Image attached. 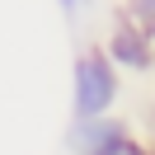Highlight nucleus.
<instances>
[{
    "label": "nucleus",
    "mask_w": 155,
    "mask_h": 155,
    "mask_svg": "<svg viewBox=\"0 0 155 155\" xmlns=\"http://www.w3.org/2000/svg\"><path fill=\"white\" fill-rule=\"evenodd\" d=\"M99 155H155V150H146L141 141H132V136H117L108 150H99Z\"/></svg>",
    "instance_id": "4"
},
{
    "label": "nucleus",
    "mask_w": 155,
    "mask_h": 155,
    "mask_svg": "<svg viewBox=\"0 0 155 155\" xmlns=\"http://www.w3.org/2000/svg\"><path fill=\"white\" fill-rule=\"evenodd\" d=\"M108 61H122L127 71H150L155 66V47L150 38H146V28H117L113 38H108Z\"/></svg>",
    "instance_id": "3"
},
{
    "label": "nucleus",
    "mask_w": 155,
    "mask_h": 155,
    "mask_svg": "<svg viewBox=\"0 0 155 155\" xmlns=\"http://www.w3.org/2000/svg\"><path fill=\"white\" fill-rule=\"evenodd\" d=\"M71 89H75V117H104L117 99V66L108 52H85L71 71Z\"/></svg>",
    "instance_id": "1"
},
{
    "label": "nucleus",
    "mask_w": 155,
    "mask_h": 155,
    "mask_svg": "<svg viewBox=\"0 0 155 155\" xmlns=\"http://www.w3.org/2000/svg\"><path fill=\"white\" fill-rule=\"evenodd\" d=\"M117 136H127V127L117 117H75L71 132H66V146H71V155H99Z\"/></svg>",
    "instance_id": "2"
},
{
    "label": "nucleus",
    "mask_w": 155,
    "mask_h": 155,
    "mask_svg": "<svg viewBox=\"0 0 155 155\" xmlns=\"http://www.w3.org/2000/svg\"><path fill=\"white\" fill-rule=\"evenodd\" d=\"M80 5H85V0H61V10H66V14H75Z\"/></svg>",
    "instance_id": "5"
}]
</instances>
